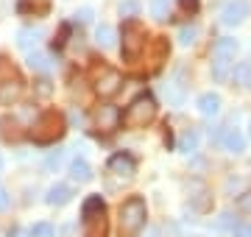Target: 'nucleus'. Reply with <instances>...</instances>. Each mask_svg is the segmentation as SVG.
<instances>
[{
	"label": "nucleus",
	"mask_w": 251,
	"mask_h": 237,
	"mask_svg": "<svg viewBox=\"0 0 251 237\" xmlns=\"http://www.w3.org/2000/svg\"><path fill=\"white\" fill-rule=\"evenodd\" d=\"M64 131H67V123H64V115L62 112H45V115H39L34 120V126H31V140H34L36 145H53L56 140L64 137Z\"/></svg>",
	"instance_id": "2"
},
{
	"label": "nucleus",
	"mask_w": 251,
	"mask_h": 237,
	"mask_svg": "<svg viewBox=\"0 0 251 237\" xmlns=\"http://www.w3.org/2000/svg\"><path fill=\"white\" fill-rule=\"evenodd\" d=\"M42 37H45V31H42V28L25 25V28H20V31H17V45L23 47V50H34Z\"/></svg>",
	"instance_id": "11"
},
{
	"label": "nucleus",
	"mask_w": 251,
	"mask_h": 237,
	"mask_svg": "<svg viewBox=\"0 0 251 237\" xmlns=\"http://www.w3.org/2000/svg\"><path fill=\"white\" fill-rule=\"evenodd\" d=\"M23 92H25L23 78H20L14 70L3 67V70H0V106H14V103L23 98Z\"/></svg>",
	"instance_id": "6"
},
{
	"label": "nucleus",
	"mask_w": 251,
	"mask_h": 237,
	"mask_svg": "<svg viewBox=\"0 0 251 237\" xmlns=\"http://www.w3.org/2000/svg\"><path fill=\"white\" fill-rule=\"evenodd\" d=\"M137 14H140V3H137V0H126V3H120V17L134 20Z\"/></svg>",
	"instance_id": "25"
},
{
	"label": "nucleus",
	"mask_w": 251,
	"mask_h": 237,
	"mask_svg": "<svg viewBox=\"0 0 251 237\" xmlns=\"http://www.w3.org/2000/svg\"><path fill=\"white\" fill-rule=\"evenodd\" d=\"M198 112H201L204 118H215L218 112H221V95H215V92H204V95L198 98Z\"/></svg>",
	"instance_id": "13"
},
{
	"label": "nucleus",
	"mask_w": 251,
	"mask_h": 237,
	"mask_svg": "<svg viewBox=\"0 0 251 237\" xmlns=\"http://www.w3.org/2000/svg\"><path fill=\"white\" fill-rule=\"evenodd\" d=\"M196 39H198V25H181L179 28V45L181 47L196 45Z\"/></svg>",
	"instance_id": "22"
},
{
	"label": "nucleus",
	"mask_w": 251,
	"mask_h": 237,
	"mask_svg": "<svg viewBox=\"0 0 251 237\" xmlns=\"http://www.w3.org/2000/svg\"><path fill=\"white\" fill-rule=\"evenodd\" d=\"M62 162H64V151H53V154L45 159L42 167H45V173H56V170L62 167Z\"/></svg>",
	"instance_id": "24"
},
{
	"label": "nucleus",
	"mask_w": 251,
	"mask_h": 237,
	"mask_svg": "<svg viewBox=\"0 0 251 237\" xmlns=\"http://www.w3.org/2000/svg\"><path fill=\"white\" fill-rule=\"evenodd\" d=\"M92 17H95V11H92L90 6H84V9L75 11V20H78V23H92Z\"/></svg>",
	"instance_id": "30"
},
{
	"label": "nucleus",
	"mask_w": 251,
	"mask_h": 237,
	"mask_svg": "<svg viewBox=\"0 0 251 237\" xmlns=\"http://www.w3.org/2000/svg\"><path fill=\"white\" fill-rule=\"evenodd\" d=\"M81 223L84 237H109V220H106V204L100 195H90L81 207Z\"/></svg>",
	"instance_id": "3"
},
{
	"label": "nucleus",
	"mask_w": 251,
	"mask_h": 237,
	"mask_svg": "<svg viewBox=\"0 0 251 237\" xmlns=\"http://www.w3.org/2000/svg\"><path fill=\"white\" fill-rule=\"evenodd\" d=\"M221 145H224L229 154H240V151H246V140H243L240 131H234V128H226L224 134H221Z\"/></svg>",
	"instance_id": "12"
},
{
	"label": "nucleus",
	"mask_w": 251,
	"mask_h": 237,
	"mask_svg": "<svg viewBox=\"0 0 251 237\" xmlns=\"http://www.w3.org/2000/svg\"><path fill=\"white\" fill-rule=\"evenodd\" d=\"M95 128H98L100 134H112V131H117L120 128V109L117 106H100L98 112H95Z\"/></svg>",
	"instance_id": "8"
},
{
	"label": "nucleus",
	"mask_w": 251,
	"mask_h": 237,
	"mask_svg": "<svg viewBox=\"0 0 251 237\" xmlns=\"http://www.w3.org/2000/svg\"><path fill=\"white\" fill-rule=\"evenodd\" d=\"M237 53V39L232 37H221L212 45V56H224V59H232V56Z\"/></svg>",
	"instance_id": "18"
},
{
	"label": "nucleus",
	"mask_w": 251,
	"mask_h": 237,
	"mask_svg": "<svg viewBox=\"0 0 251 237\" xmlns=\"http://www.w3.org/2000/svg\"><path fill=\"white\" fill-rule=\"evenodd\" d=\"M249 229H251V226H234L232 237H249Z\"/></svg>",
	"instance_id": "33"
},
{
	"label": "nucleus",
	"mask_w": 251,
	"mask_h": 237,
	"mask_svg": "<svg viewBox=\"0 0 251 237\" xmlns=\"http://www.w3.org/2000/svg\"><path fill=\"white\" fill-rule=\"evenodd\" d=\"M153 118H156V100H153V95L143 92L126 106V112L120 115V123L126 128H145Z\"/></svg>",
	"instance_id": "4"
},
{
	"label": "nucleus",
	"mask_w": 251,
	"mask_h": 237,
	"mask_svg": "<svg viewBox=\"0 0 251 237\" xmlns=\"http://www.w3.org/2000/svg\"><path fill=\"white\" fill-rule=\"evenodd\" d=\"M249 11H251V6L246 3V0H229V3L224 6V11H221V23L229 25V28H234L249 17Z\"/></svg>",
	"instance_id": "9"
},
{
	"label": "nucleus",
	"mask_w": 251,
	"mask_h": 237,
	"mask_svg": "<svg viewBox=\"0 0 251 237\" xmlns=\"http://www.w3.org/2000/svg\"><path fill=\"white\" fill-rule=\"evenodd\" d=\"M237 87H243V90H249L251 87V64L249 62H240L232 67V75H229Z\"/></svg>",
	"instance_id": "15"
},
{
	"label": "nucleus",
	"mask_w": 251,
	"mask_h": 237,
	"mask_svg": "<svg viewBox=\"0 0 251 237\" xmlns=\"http://www.w3.org/2000/svg\"><path fill=\"white\" fill-rule=\"evenodd\" d=\"M229 75H232V59L215 56V62H212V78H215L218 84H224Z\"/></svg>",
	"instance_id": "17"
},
{
	"label": "nucleus",
	"mask_w": 251,
	"mask_h": 237,
	"mask_svg": "<svg viewBox=\"0 0 251 237\" xmlns=\"http://www.w3.org/2000/svg\"><path fill=\"white\" fill-rule=\"evenodd\" d=\"M28 67L36 70V73H48L50 70V59L45 53H39V50H28Z\"/></svg>",
	"instance_id": "20"
},
{
	"label": "nucleus",
	"mask_w": 251,
	"mask_h": 237,
	"mask_svg": "<svg viewBox=\"0 0 251 237\" xmlns=\"http://www.w3.org/2000/svg\"><path fill=\"white\" fill-rule=\"evenodd\" d=\"M249 237H251V229H249Z\"/></svg>",
	"instance_id": "37"
},
{
	"label": "nucleus",
	"mask_w": 251,
	"mask_h": 237,
	"mask_svg": "<svg viewBox=\"0 0 251 237\" xmlns=\"http://www.w3.org/2000/svg\"><path fill=\"white\" fill-rule=\"evenodd\" d=\"M70 179L73 182H90L92 179V167L87 159H73L70 162Z\"/></svg>",
	"instance_id": "16"
},
{
	"label": "nucleus",
	"mask_w": 251,
	"mask_h": 237,
	"mask_svg": "<svg viewBox=\"0 0 251 237\" xmlns=\"http://www.w3.org/2000/svg\"><path fill=\"white\" fill-rule=\"evenodd\" d=\"M123 90V75L112 70V67H103L98 75H95V92L100 98H115L117 92Z\"/></svg>",
	"instance_id": "7"
},
{
	"label": "nucleus",
	"mask_w": 251,
	"mask_h": 237,
	"mask_svg": "<svg viewBox=\"0 0 251 237\" xmlns=\"http://www.w3.org/2000/svg\"><path fill=\"white\" fill-rule=\"evenodd\" d=\"M9 204H11V195H9L6 190H3V187H0V212L9 210Z\"/></svg>",
	"instance_id": "32"
},
{
	"label": "nucleus",
	"mask_w": 251,
	"mask_h": 237,
	"mask_svg": "<svg viewBox=\"0 0 251 237\" xmlns=\"http://www.w3.org/2000/svg\"><path fill=\"white\" fill-rule=\"evenodd\" d=\"M20 123L14 118H3L0 120V134H3V140H11V142H17L20 140Z\"/></svg>",
	"instance_id": "21"
},
{
	"label": "nucleus",
	"mask_w": 251,
	"mask_h": 237,
	"mask_svg": "<svg viewBox=\"0 0 251 237\" xmlns=\"http://www.w3.org/2000/svg\"><path fill=\"white\" fill-rule=\"evenodd\" d=\"M179 6H181V11H184V14H196L201 3H198V0H179Z\"/></svg>",
	"instance_id": "31"
},
{
	"label": "nucleus",
	"mask_w": 251,
	"mask_h": 237,
	"mask_svg": "<svg viewBox=\"0 0 251 237\" xmlns=\"http://www.w3.org/2000/svg\"><path fill=\"white\" fill-rule=\"evenodd\" d=\"M34 90H36V95H39V98H48V95H50V81H48V78H39Z\"/></svg>",
	"instance_id": "29"
},
{
	"label": "nucleus",
	"mask_w": 251,
	"mask_h": 237,
	"mask_svg": "<svg viewBox=\"0 0 251 237\" xmlns=\"http://www.w3.org/2000/svg\"><path fill=\"white\" fill-rule=\"evenodd\" d=\"M198 148V134L190 128V131H184L179 140V151H184V154H190V151H196Z\"/></svg>",
	"instance_id": "23"
},
{
	"label": "nucleus",
	"mask_w": 251,
	"mask_h": 237,
	"mask_svg": "<svg viewBox=\"0 0 251 237\" xmlns=\"http://www.w3.org/2000/svg\"><path fill=\"white\" fill-rule=\"evenodd\" d=\"M39 3H42V6H48V0H39Z\"/></svg>",
	"instance_id": "35"
},
{
	"label": "nucleus",
	"mask_w": 251,
	"mask_h": 237,
	"mask_svg": "<svg viewBox=\"0 0 251 237\" xmlns=\"http://www.w3.org/2000/svg\"><path fill=\"white\" fill-rule=\"evenodd\" d=\"M151 11L156 20H168V0H151Z\"/></svg>",
	"instance_id": "27"
},
{
	"label": "nucleus",
	"mask_w": 251,
	"mask_h": 237,
	"mask_svg": "<svg viewBox=\"0 0 251 237\" xmlns=\"http://www.w3.org/2000/svg\"><path fill=\"white\" fill-rule=\"evenodd\" d=\"M56 229L50 223H34V229L28 232V237H53Z\"/></svg>",
	"instance_id": "26"
},
{
	"label": "nucleus",
	"mask_w": 251,
	"mask_h": 237,
	"mask_svg": "<svg viewBox=\"0 0 251 237\" xmlns=\"http://www.w3.org/2000/svg\"><path fill=\"white\" fill-rule=\"evenodd\" d=\"M237 210H240V215L251 218V190H249V192H243L240 198H237Z\"/></svg>",
	"instance_id": "28"
},
{
	"label": "nucleus",
	"mask_w": 251,
	"mask_h": 237,
	"mask_svg": "<svg viewBox=\"0 0 251 237\" xmlns=\"http://www.w3.org/2000/svg\"><path fill=\"white\" fill-rule=\"evenodd\" d=\"M123 59L126 62H137L145 50V28L137 20H128L123 25Z\"/></svg>",
	"instance_id": "5"
},
{
	"label": "nucleus",
	"mask_w": 251,
	"mask_h": 237,
	"mask_svg": "<svg viewBox=\"0 0 251 237\" xmlns=\"http://www.w3.org/2000/svg\"><path fill=\"white\" fill-rule=\"evenodd\" d=\"M115 39H117V34H115V28L112 25L100 23V25L95 28V42H98L103 50H106V47H115Z\"/></svg>",
	"instance_id": "19"
},
{
	"label": "nucleus",
	"mask_w": 251,
	"mask_h": 237,
	"mask_svg": "<svg viewBox=\"0 0 251 237\" xmlns=\"http://www.w3.org/2000/svg\"><path fill=\"white\" fill-rule=\"evenodd\" d=\"M106 167H109V173L120 176V179H131L137 173V159L131 154H115L109 159Z\"/></svg>",
	"instance_id": "10"
},
{
	"label": "nucleus",
	"mask_w": 251,
	"mask_h": 237,
	"mask_svg": "<svg viewBox=\"0 0 251 237\" xmlns=\"http://www.w3.org/2000/svg\"><path fill=\"white\" fill-rule=\"evenodd\" d=\"M145 220H148V207H145L143 195H131L128 201L120 204V212H117L120 237H137L145 229Z\"/></svg>",
	"instance_id": "1"
},
{
	"label": "nucleus",
	"mask_w": 251,
	"mask_h": 237,
	"mask_svg": "<svg viewBox=\"0 0 251 237\" xmlns=\"http://www.w3.org/2000/svg\"><path fill=\"white\" fill-rule=\"evenodd\" d=\"M0 167H3V159H0Z\"/></svg>",
	"instance_id": "36"
},
{
	"label": "nucleus",
	"mask_w": 251,
	"mask_h": 237,
	"mask_svg": "<svg viewBox=\"0 0 251 237\" xmlns=\"http://www.w3.org/2000/svg\"><path fill=\"white\" fill-rule=\"evenodd\" d=\"M70 198H73V190L67 187V184H53V187L48 190V195H45V201L50 204V207H64Z\"/></svg>",
	"instance_id": "14"
},
{
	"label": "nucleus",
	"mask_w": 251,
	"mask_h": 237,
	"mask_svg": "<svg viewBox=\"0 0 251 237\" xmlns=\"http://www.w3.org/2000/svg\"><path fill=\"white\" fill-rule=\"evenodd\" d=\"M9 237H28V232H23V229H11Z\"/></svg>",
	"instance_id": "34"
}]
</instances>
